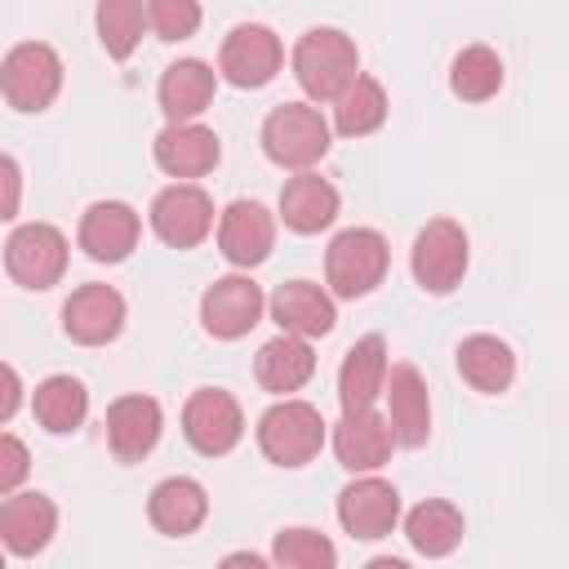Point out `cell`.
Masks as SVG:
<instances>
[{
    "mask_svg": "<svg viewBox=\"0 0 569 569\" xmlns=\"http://www.w3.org/2000/svg\"><path fill=\"white\" fill-rule=\"evenodd\" d=\"M356 71H360V49L338 27H311L293 44V80L311 102H333Z\"/></svg>",
    "mask_w": 569,
    "mask_h": 569,
    "instance_id": "obj_1",
    "label": "cell"
},
{
    "mask_svg": "<svg viewBox=\"0 0 569 569\" xmlns=\"http://www.w3.org/2000/svg\"><path fill=\"white\" fill-rule=\"evenodd\" d=\"M329 142H333V129L311 102H280L262 120V151L280 169H311L316 160H325Z\"/></svg>",
    "mask_w": 569,
    "mask_h": 569,
    "instance_id": "obj_2",
    "label": "cell"
},
{
    "mask_svg": "<svg viewBox=\"0 0 569 569\" xmlns=\"http://www.w3.org/2000/svg\"><path fill=\"white\" fill-rule=\"evenodd\" d=\"M387 262H391V249H387V236L373 231V227H347L329 240V253H325V280L338 298H365L382 284L387 276Z\"/></svg>",
    "mask_w": 569,
    "mask_h": 569,
    "instance_id": "obj_3",
    "label": "cell"
},
{
    "mask_svg": "<svg viewBox=\"0 0 569 569\" xmlns=\"http://www.w3.org/2000/svg\"><path fill=\"white\" fill-rule=\"evenodd\" d=\"M258 449L276 462V467H307L320 449H325V418L316 405L307 400H276L262 418H258Z\"/></svg>",
    "mask_w": 569,
    "mask_h": 569,
    "instance_id": "obj_4",
    "label": "cell"
},
{
    "mask_svg": "<svg viewBox=\"0 0 569 569\" xmlns=\"http://www.w3.org/2000/svg\"><path fill=\"white\" fill-rule=\"evenodd\" d=\"M62 89V58L44 40H22L0 62V93L13 111H44Z\"/></svg>",
    "mask_w": 569,
    "mask_h": 569,
    "instance_id": "obj_5",
    "label": "cell"
},
{
    "mask_svg": "<svg viewBox=\"0 0 569 569\" xmlns=\"http://www.w3.org/2000/svg\"><path fill=\"white\" fill-rule=\"evenodd\" d=\"M409 267L427 293H453L467 276V231L453 218H431L413 236Z\"/></svg>",
    "mask_w": 569,
    "mask_h": 569,
    "instance_id": "obj_6",
    "label": "cell"
},
{
    "mask_svg": "<svg viewBox=\"0 0 569 569\" xmlns=\"http://www.w3.org/2000/svg\"><path fill=\"white\" fill-rule=\"evenodd\" d=\"M182 436L204 458L231 453L240 445V436H244V413H240L236 396L231 391H218V387L191 391V400L182 405Z\"/></svg>",
    "mask_w": 569,
    "mask_h": 569,
    "instance_id": "obj_7",
    "label": "cell"
},
{
    "mask_svg": "<svg viewBox=\"0 0 569 569\" xmlns=\"http://www.w3.org/2000/svg\"><path fill=\"white\" fill-rule=\"evenodd\" d=\"M4 267L22 289H53L67 271V236L49 222H22L4 244Z\"/></svg>",
    "mask_w": 569,
    "mask_h": 569,
    "instance_id": "obj_8",
    "label": "cell"
},
{
    "mask_svg": "<svg viewBox=\"0 0 569 569\" xmlns=\"http://www.w3.org/2000/svg\"><path fill=\"white\" fill-rule=\"evenodd\" d=\"M284 62V49H280V36L262 22H240L227 31L222 40V53H218V71L236 84V89H262L276 80Z\"/></svg>",
    "mask_w": 569,
    "mask_h": 569,
    "instance_id": "obj_9",
    "label": "cell"
},
{
    "mask_svg": "<svg viewBox=\"0 0 569 569\" xmlns=\"http://www.w3.org/2000/svg\"><path fill=\"white\" fill-rule=\"evenodd\" d=\"M338 525L351 538H360V542L387 538L400 525V493H396V485L373 476V471H360V480H351L338 493Z\"/></svg>",
    "mask_w": 569,
    "mask_h": 569,
    "instance_id": "obj_10",
    "label": "cell"
},
{
    "mask_svg": "<svg viewBox=\"0 0 569 569\" xmlns=\"http://www.w3.org/2000/svg\"><path fill=\"white\" fill-rule=\"evenodd\" d=\"M151 227L169 249H196L213 231V200L196 182H173L151 200Z\"/></svg>",
    "mask_w": 569,
    "mask_h": 569,
    "instance_id": "obj_11",
    "label": "cell"
},
{
    "mask_svg": "<svg viewBox=\"0 0 569 569\" xmlns=\"http://www.w3.org/2000/svg\"><path fill=\"white\" fill-rule=\"evenodd\" d=\"M267 311V298L262 289L253 284V276H222L204 289L200 298V320L213 338L231 342V338H244Z\"/></svg>",
    "mask_w": 569,
    "mask_h": 569,
    "instance_id": "obj_12",
    "label": "cell"
},
{
    "mask_svg": "<svg viewBox=\"0 0 569 569\" xmlns=\"http://www.w3.org/2000/svg\"><path fill=\"white\" fill-rule=\"evenodd\" d=\"M382 396H387V422H391V436L396 445H427L431 436V396H427V378L400 360V365H387V382H382Z\"/></svg>",
    "mask_w": 569,
    "mask_h": 569,
    "instance_id": "obj_13",
    "label": "cell"
},
{
    "mask_svg": "<svg viewBox=\"0 0 569 569\" xmlns=\"http://www.w3.org/2000/svg\"><path fill=\"white\" fill-rule=\"evenodd\" d=\"M391 449H396L391 422L373 405L342 409V418L333 422V453L347 471H378L391 458Z\"/></svg>",
    "mask_w": 569,
    "mask_h": 569,
    "instance_id": "obj_14",
    "label": "cell"
},
{
    "mask_svg": "<svg viewBox=\"0 0 569 569\" xmlns=\"http://www.w3.org/2000/svg\"><path fill=\"white\" fill-rule=\"evenodd\" d=\"M276 244V218L258 204V200H231L218 218V249L231 267H258L267 262Z\"/></svg>",
    "mask_w": 569,
    "mask_h": 569,
    "instance_id": "obj_15",
    "label": "cell"
},
{
    "mask_svg": "<svg viewBox=\"0 0 569 569\" xmlns=\"http://www.w3.org/2000/svg\"><path fill=\"white\" fill-rule=\"evenodd\" d=\"M62 329L80 347H102L124 329V298L111 284H80L62 302Z\"/></svg>",
    "mask_w": 569,
    "mask_h": 569,
    "instance_id": "obj_16",
    "label": "cell"
},
{
    "mask_svg": "<svg viewBox=\"0 0 569 569\" xmlns=\"http://www.w3.org/2000/svg\"><path fill=\"white\" fill-rule=\"evenodd\" d=\"M53 529H58V507L44 493H36V489L4 493V502H0V542H4L9 556L27 560V556L44 551Z\"/></svg>",
    "mask_w": 569,
    "mask_h": 569,
    "instance_id": "obj_17",
    "label": "cell"
},
{
    "mask_svg": "<svg viewBox=\"0 0 569 569\" xmlns=\"http://www.w3.org/2000/svg\"><path fill=\"white\" fill-rule=\"evenodd\" d=\"M164 431V413L151 396H120L107 409V445L120 462H142Z\"/></svg>",
    "mask_w": 569,
    "mask_h": 569,
    "instance_id": "obj_18",
    "label": "cell"
},
{
    "mask_svg": "<svg viewBox=\"0 0 569 569\" xmlns=\"http://www.w3.org/2000/svg\"><path fill=\"white\" fill-rule=\"evenodd\" d=\"M156 164L169 173V178H200L218 164L222 147H218V133L196 124V120H169L160 133H156Z\"/></svg>",
    "mask_w": 569,
    "mask_h": 569,
    "instance_id": "obj_19",
    "label": "cell"
},
{
    "mask_svg": "<svg viewBox=\"0 0 569 569\" xmlns=\"http://www.w3.org/2000/svg\"><path fill=\"white\" fill-rule=\"evenodd\" d=\"M138 231L142 222L124 200H98L80 218V249L93 262H124L138 244Z\"/></svg>",
    "mask_w": 569,
    "mask_h": 569,
    "instance_id": "obj_20",
    "label": "cell"
},
{
    "mask_svg": "<svg viewBox=\"0 0 569 569\" xmlns=\"http://www.w3.org/2000/svg\"><path fill=\"white\" fill-rule=\"evenodd\" d=\"M267 307H271V320L280 325V333H293V338H325L338 320L333 298L316 280H284Z\"/></svg>",
    "mask_w": 569,
    "mask_h": 569,
    "instance_id": "obj_21",
    "label": "cell"
},
{
    "mask_svg": "<svg viewBox=\"0 0 569 569\" xmlns=\"http://www.w3.org/2000/svg\"><path fill=\"white\" fill-rule=\"evenodd\" d=\"M338 218V187L311 169H298L280 187V222L298 236H316Z\"/></svg>",
    "mask_w": 569,
    "mask_h": 569,
    "instance_id": "obj_22",
    "label": "cell"
},
{
    "mask_svg": "<svg viewBox=\"0 0 569 569\" xmlns=\"http://www.w3.org/2000/svg\"><path fill=\"white\" fill-rule=\"evenodd\" d=\"M147 516H151V525H156L160 533L187 538V533H196V529L204 525V516H209V493H204V485L191 480V476H169V480H160V485L151 489Z\"/></svg>",
    "mask_w": 569,
    "mask_h": 569,
    "instance_id": "obj_23",
    "label": "cell"
},
{
    "mask_svg": "<svg viewBox=\"0 0 569 569\" xmlns=\"http://www.w3.org/2000/svg\"><path fill=\"white\" fill-rule=\"evenodd\" d=\"M253 373H258L262 391H271V396H289V391L307 387V382H311V373H316L311 338L280 333V338L262 342V351H258V360H253Z\"/></svg>",
    "mask_w": 569,
    "mask_h": 569,
    "instance_id": "obj_24",
    "label": "cell"
},
{
    "mask_svg": "<svg viewBox=\"0 0 569 569\" xmlns=\"http://www.w3.org/2000/svg\"><path fill=\"white\" fill-rule=\"evenodd\" d=\"M387 382V342L382 333H365L360 342H351V351L342 356L338 369V400L342 409H365L382 396Z\"/></svg>",
    "mask_w": 569,
    "mask_h": 569,
    "instance_id": "obj_25",
    "label": "cell"
},
{
    "mask_svg": "<svg viewBox=\"0 0 569 569\" xmlns=\"http://www.w3.org/2000/svg\"><path fill=\"white\" fill-rule=\"evenodd\" d=\"M213 89H218V71L200 58H178L173 67H164L160 76V111L169 120H196L209 102H213Z\"/></svg>",
    "mask_w": 569,
    "mask_h": 569,
    "instance_id": "obj_26",
    "label": "cell"
},
{
    "mask_svg": "<svg viewBox=\"0 0 569 569\" xmlns=\"http://www.w3.org/2000/svg\"><path fill=\"white\" fill-rule=\"evenodd\" d=\"M458 373L485 391V396H498L511 387L516 378V351L498 338V333H471L458 342Z\"/></svg>",
    "mask_w": 569,
    "mask_h": 569,
    "instance_id": "obj_27",
    "label": "cell"
},
{
    "mask_svg": "<svg viewBox=\"0 0 569 569\" xmlns=\"http://www.w3.org/2000/svg\"><path fill=\"white\" fill-rule=\"evenodd\" d=\"M31 413H36V422H40L49 436H67V431H76V427L84 422V413H89V391H84L80 378L53 373V378H44V382L36 387Z\"/></svg>",
    "mask_w": 569,
    "mask_h": 569,
    "instance_id": "obj_28",
    "label": "cell"
},
{
    "mask_svg": "<svg viewBox=\"0 0 569 569\" xmlns=\"http://www.w3.org/2000/svg\"><path fill=\"white\" fill-rule=\"evenodd\" d=\"M382 120H387V89L373 76L356 71L342 84V93L333 98V129L347 138H365V133L382 129Z\"/></svg>",
    "mask_w": 569,
    "mask_h": 569,
    "instance_id": "obj_29",
    "label": "cell"
},
{
    "mask_svg": "<svg viewBox=\"0 0 569 569\" xmlns=\"http://www.w3.org/2000/svg\"><path fill=\"white\" fill-rule=\"evenodd\" d=\"M405 538L418 556H449L462 542V511L445 498H427L405 516Z\"/></svg>",
    "mask_w": 569,
    "mask_h": 569,
    "instance_id": "obj_30",
    "label": "cell"
},
{
    "mask_svg": "<svg viewBox=\"0 0 569 569\" xmlns=\"http://www.w3.org/2000/svg\"><path fill=\"white\" fill-rule=\"evenodd\" d=\"M449 89L462 102H489L502 89V58L489 44H467L458 49L453 67H449Z\"/></svg>",
    "mask_w": 569,
    "mask_h": 569,
    "instance_id": "obj_31",
    "label": "cell"
},
{
    "mask_svg": "<svg viewBox=\"0 0 569 569\" xmlns=\"http://www.w3.org/2000/svg\"><path fill=\"white\" fill-rule=\"evenodd\" d=\"M142 27H147L142 0H98V40L116 62H124L142 44Z\"/></svg>",
    "mask_w": 569,
    "mask_h": 569,
    "instance_id": "obj_32",
    "label": "cell"
},
{
    "mask_svg": "<svg viewBox=\"0 0 569 569\" xmlns=\"http://www.w3.org/2000/svg\"><path fill=\"white\" fill-rule=\"evenodd\" d=\"M271 560L284 565V569H333L338 551L316 529H280L276 542H271Z\"/></svg>",
    "mask_w": 569,
    "mask_h": 569,
    "instance_id": "obj_33",
    "label": "cell"
},
{
    "mask_svg": "<svg viewBox=\"0 0 569 569\" xmlns=\"http://www.w3.org/2000/svg\"><path fill=\"white\" fill-rule=\"evenodd\" d=\"M147 27L160 40H187L200 27V0H147Z\"/></svg>",
    "mask_w": 569,
    "mask_h": 569,
    "instance_id": "obj_34",
    "label": "cell"
},
{
    "mask_svg": "<svg viewBox=\"0 0 569 569\" xmlns=\"http://www.w3.org/2000/svg\"><path fill=\"white\" fill-rule=\"evenodd\" d=\"M27 471H31V453H27V445H22L18 436L0 431V498L13 493V489L27 480Z\"/></svg>",
    "mask_w": 569,
    "mask_h": 569,
    "instance_id": "obj_35",
    "label": "cell"
},
{
    "mask_svg": "<svg viewBox=\"0 0 569 569\" xmlns=\"http://www.w3.org/2000/svg\"><path fill=\"white\" fill-rule=\"evenodd\" d=\"M22 204V169L13 156L0 151V218H18Z\"/></svg>",
    "mask_w": 569,
    "mask_h": 569,
    "instance_id": "obj_36",
    "label": "cell"
},
{
    "mask_svg": "<svg viewBox=\"0 0 569 569\" xmlns=\"http://www.w3.org/2000/svg\"><path fill=\"white\" fill-rule=\"evenodd\" d=\"M22 405V378L13 365H0V422H9Z\"/></svg>",
    "mask_w": 569,
    "mask_h": 569,
    "instance_id": "obj_37",
    "label": "cell"
},
{
    "mask_svg": "<svg viewBox=\"0 0 569 569\" xmlns=\"http://www.w3.org/2000/svg\"><path fill=\"white\" fill-rule=\"evenodd\" d=\"M227 565H253V569H258V565H267V560H262V556H244V551H240V556H227Z\"/></svg>",
    "mask_w": 569,
    "mask_h": 569,
    "instance_id": "obj_38",
    "label": "cell"
},
{
    "mask_svg": "<svg viewBox=\"0 0 569 569\" xmlns=\"http://www.w3.org/2000/svg\"><path fill=\"white\" fill-rule=\"evenodd\" d=\"M0 565H4V551H0Z\"/></svg>",
    "mask_w": 569,
    "mask_h": 569,
    "instance_id": "obj_39",
    "label": "cell"
}]
</instances>
